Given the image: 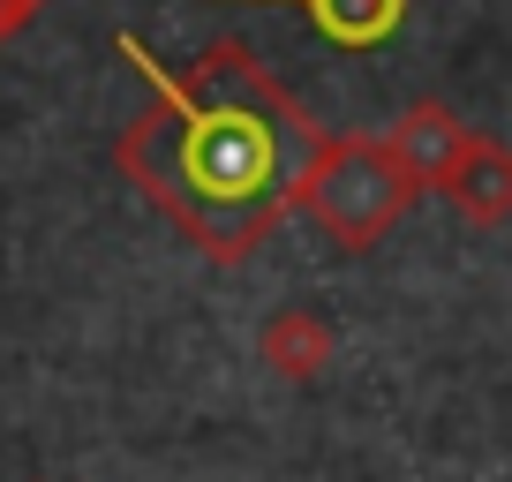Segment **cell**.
<instances>
[{"mask_svg": "<svg viewBox=\"0 0 512 482\" xmlns=\"http://www.w3.org/2000/svg\"><path fill=\"white\" fill-rule=\"evenodd\" d=\"M121 61L159 91L144 121H128L113 144L121 174L204 249L211 264H241L256 241L272 234L317 166L324 136L264 68L249 61L241 38L204 46L196 68H166L151 46L113 38Z\"/></svg>", "mask_w": 512, "mask_h": 482, "instance_id": "1", "label": "cell"}, {"mask_svg": "<svg viewBox=\"0 0 512 482\" xmlns=\"http://www.w3.org/2000/svg\"><path fill=\"white\" fill-rule=\"evenodd\" d=\"M407 196H415V181L392 166V151H384L377 136H332V144L317 151V166H309V181H302L309 219H317L339 249L384 241L400 226Z\"/></svg>", "mask_w": 512, "mask_h": 482, "instance_id": "2", "label": "cell"}, {"mask_svg": "<svg viewBox=\"0 0 512 482\" xmlns=\"http://www.w3.org/2000/svg\"><path fill=\"white\" fill-rule=\"evenodd\" d=\"M467 144H475V129H467L452 106H437V98H422V106H407L400 121H392V136H384V151H392V166H400L415 189H445L452 174H460Z\"/></svg>", "mask_w": 512, "mask_h": 482, "instance_id": "3", "label": "cell"}, {"mask_svg": "<svg viewBox=\"0 0 512 482\" xmlns=\"http://www.w3.org/2000/svg\"><path fill=\"white\" fill-rule=\"evenodd\" d=\"M445 196H452L475 226H505V219H512V144L475 136V144H467V159H460V174L445 181Z\"/></svg>", "mask_w": 512, "mask_h": 482, "instance_id": "4", "label": "cell"}, {"mask_svg": "<svg viewBox=\"0 0 512 482\" xmlns=\"http://www.w3.org/2000/svg\"><path fill=\"white\" fill-rule=\"evenodd\" d=\"M256 354L272 362V377H287V385H302V377H317L324 362H332V324L317 317V309H279V317H264V332H256Z\"/></svg>", "mask_w": 512, "mask_h": 482, "instance_id": "5", "label": "cell"}, {"mask_svg": "<svg viewBox=\"0 0 512 482\" xmlns=\"http://www.w3.org/2000/svg\"><path fill=\"white\" fill-rule=\"evenodd\" d=\"M287 8H302L339 46H377V38H392L400 16H407V0H287Z\"/></svg>", "mask_w": 512, "mask_h": 482, "instance_id": "6", "label": "cell"}]
</instances>
